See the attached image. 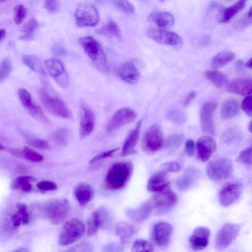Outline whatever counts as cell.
I'll return each mask as SVG.
<instances>
[{"mask_svg":"<svg viewBox=\"0 0 252 252\" xmlns=\"http://www.w3.org/2000/svg\"><path fill=\"white\" fill-rule=\"evenodd\" d=\"M133 169V164L129 161H119L113 164L107 172L104 188L109 190L121 189L130 178Z\"/></svg>","mask_w":252,"mask_h":252,"instance_id":"obj_1","label":"cell"},{"mask_svg":"<svg viewBox=\"0 0 252 252\" xmlns=\"http://www.w3.org/2000/svg\"><path fill=\"white\" fill-rule=\"evenodd\" d=\"M78 41L97 69L101 72H107L108 68L107 62L100 44L91 36L80 37Z\"/></svg>","mask_w":252,"mask_h":252,"instance_id":"obj_2","label":"cell"},{"mask_svg":"<svg viewBox=\"0 0 252 252\" xmlns=\"http://www.w3.org/2000/svg\"><path fill=\"white\" fill-rule=\"evenodd\" d=\"M70 211L68 200L65 199H51L43 205L44 216L53 224H59L67 218Z\"/></svg>","mask_w":252,"mask_h":252,"instance_id":"obj_3","label":"cell"},{"mask_svg":"<svg viewBox=\"0 0 252 252\" xmlns=\"http://www.w3.org/2000/svg\"><path fill=\"white\" fill-rule=\"evenodd\" d=\"M84 224L79 219L74 218L67 221L63 226L58 238L61 246H66L79 239L84 234Z\"/></svg>","mask_w":252,"mask_h":252,"instance_id":"obj_4","label":"cell"},{"mask_svg":"<svg viewBox=\"0 0 252 252\" xmlns=\"http://www.w3.org/2000/svg\"><path fill=\"white\" fill-rule=\"evenodd\" d=\"M40 101L44 107L53 115L63 119H68L71 113L62 99L44 90L39 91Z\"/></svg>","mask_w":252,"mask_h":252,"instance_id":"obj_5","label":"cell"},{"mask_svg":"<svg viewBox=\"0 0 252 252\" xmlns=\"http://www.w3.org/2000/svg\"><path fill=\"white\" fill-rule=\"evenodd\" d=\"M74 17L77 25L80 27L95 26L99 20L96 7L87 1L81 2L77 6Z\"/></svg>","mask_w":252,"mask_h":252,"instance_id":"obj_6","label":"cell"},{"mask_svg":"<svg viewBox=\"0 0 252 252\" xmlns=\"http://www.w3.org/2000/svg\"><path fill=\"white\" fill-rule=\"evenodd\" d=\"M232 170V163L226 158L214 159L210 161L206 167L208 177L214 181H220L227 178Z\"/></svg>","mask_w":252,"mask_h":252,"instance_id":"obj_7","label":"cell"},{"mask_svg":"<svg viewBox=\"0 0 252 252\" xmlns=\"http://www.w3.org/2000/svg\"><path fill=\"white\" fill-rule=\"evenodd\" d=\"M163 137L160 126H150L145 131L142 140V148L147 152L154 153L160 150L163 145Z\"/></svg>","mask_w":252,"mask_h":252,"instance_id":"obj_8","label":"cell"},{"mask_svg":"<svg viewBox=\"0 0 252 252\" xmlns=\"http://www.w3.org/2000/svg\"><path fill=\"white\" fill-rule=\"evenodd\" d=\"M137 118L136 113L128 107L119 109L113 115L106 126L107 132H112L134 121Z\"/></svg>","mask_w":252,"mask_h":252,"instance_id":"obj_9","label":"cell"},{"mask_svg":"<svg viewBox=\"0 0 252 252\" xmlns=\"http://www.w3.org/2000/svg\"><path fill=\"white\" fill-rule=\"evenodd\" d=\"M240 229L239 224L231 223L224 224L216 235V248L219 250H223L228 247L237 237Z\"/></svg>","mask_w":252,"mask_h":252,"instance_id":"obj_10","label":"cell"},{"mask_svg":"<svg viewBox=\"0 0 252 252\" xmlns=\"http://www.w3.org/2000/svg\"><path fill=\"white\" fill-rule=\"evenodd\" d=\"M146 35L160 44L175 46L182 43V39L177 33L163 29L150 28L147 31Z\"/></svg>","mask_w":252,"mask_h":252,"instance_id":"obj_11","label":"cell"},{"mask_svg":"<svg viewBox=\"0 0 252 252\" xmlns=\"http://www.w3.org/2000/svg\"><path fill=\"white\" fill-rule=\"evenodd\" d=\"M242 189V186L240 183L232 182L226 184L219 192L220 203L223 207L232 205L239 198Z\"/></svg>","mask_w":252,"mask_h":252,"instance_id":"obj_12","label":"cell"},{"mask_svg":"<svg viewBox=\"0 0 252 252\" xmlns=\"http://www.w3.org/2000/svg\"><path fill=\"white\" fill-rule=\"evenodd\" d=\"M178 196L170 188L156 193L150 199L153 208L160 210H168L177 203Z\"/></svg>","mask_w":252,"mask_h":252,"instance_id":"obj_13","label":"cell"},{"mask_svg":"<svg viewBox=\"0 0 252 252\" xmlns=\"http://www.w3.org/2000/svg\"><path fill=\"white\" fill-rule=\"evenodd\" d=\"M217 104L213 101H207L203 104L200 112L199 121L202 130L210 134L215 133L213 113Z\"/></svg>","mask_w":252,"mask_h":252,"instance_id":"obj_14","label":"cell"},{"mask_svg":"<svg viewBox=\"0 0 252 252\" xmlns=\"http://www.w3.org/2000/svg\"><path fill=\"white\" fill-rule=\"evenodd\" d=\"M45 65L49 73L61 86L65 88L68 86L69 78L60 61L56 58L48 59L45 61Z\"/></svg>","mask_w":252,"mask_h":252,"instance_id":"obj_15","label":"cell"},{"mask_svg":"<svg viewBox=\"0 0 252 252\" xmlns=\"http://www.w3.org/2000/svg\"><path fill=\"white\" fill-rule=\"evenodd\" d=\"M95 124V118L93 111L88 106H81L79 123V136L83 139L90 135L94 131Z\"/></svg>","mask_w":252,"mask_h":252,"instance_id":"obj_16","label":"cell"},{"mask_svg":"<svg viewBox=\"0 0 252 252\" xmlns=\"http://www.w3.org/2000/svg\"><path fill=\"white\" fill-rule=\"evenodd\" d=\"M172 231V227L168 223L159 222L156 223L152 232L153 243L160 247L166 246L170 241Z\"/></svg>","mask_w":252,"mask_h":252,"instance_id":"obj_17","label":"cell"},{"mask_svg":"<svg viewBox=\"0 0 252 252\" xmlns=\"http://www.w3.org/2000/svg\"><path fill=\"white\" fill-rule=\"evenodd\" d=\"M210 236L208 228L200 226L195 228L189 238L190 247L194 251L205 249L209 244Z\"/></svg>","mask_w":252,"mask_h":252,"instance_id":"obj_18","label":"cell"},{"mask_svg":"<svg viewBox=\"0 0 252 252\" xmlns=\"http://www.w3.org/2000/svg\"><path fill=\"white\" fill-rule=\"evenodd\" d=\"M108 219V215L104 208L101 207L93 212L87 221V235L91 236L96 234L107 222Z\"/></svg>","mask_w":252,"mask_h":252,"instance_id":"obj_19","label":"cell"},{"mask_svg":"<svg viewBox=\"0 0 252 252\" xmlns=\"http://www.w3.org/2000/svg\"><path fill=\"white\" fill-rule=\"evenodd\" d=\"M217 144L215 139L210 136L200 137L196 142L198 157L202 161H207L215 151Z\"/></svg>","mask_w":252,"mask_h":252,"instance_id":"obj_20","label":"cell"},{"mask_svg":"<svg viewBox=\"0 0 252 252\" xmlns=\"http://www.w3.org/2000/svg\"><path fill=\"white\" fill-rule=\"evenodd\" d=\"M141 124V121H139L135 127L131 129L127 134L122 147L121 153L122 156L130 155L135 152L134 148L139 137Z\"/></svg>","mask_w":252,"mask_h":252,"instance_id":"obj_21","label":"cell"},{"mask_svg":"<svg viewBox=\"0 0 252 252\" xmlns=\"http://www.w3.org/2000/svg\"><path fill=\"white\" fill-rule=\"evenodd\" d=\"M169 188V182L166 173L160 171L155 173L149 178L148 189L153 192L157 193Z\"/></svg>","mask_w":252,"mask_h":252,"instance_id":"obj_22","label":"cell"},{"mask_svg":"<svg viewBox=\"0 0 252 252\" xmlns=\"http://www.w3.org/2000/svg\"><path fill=\"white\" fill-rule=\"evenodd\" d=\"M74 194L80 206L84 207L93 199L94 191L90 184L81 182L75 188Z\"/></svg>","mask_w":252,"mask_h":252,"instance_id":"obj_23","label":"cell"},{"mask_svg":"<svg viewBox=\"0 0 252 252\" xmlns=\"http://www.w3.org/2000/svg\"><path fill=\"white\" fill-rule=\"evenodd\" d=\"M118 74L123 80L131 84L136 83L140 76V73L138 69L131 62L123 64L119 67Z\"/></svg>","mask_w":252,"mask_h":252,"instance_id":"obj_24","label":"cell"},{"mask_svg":"<svg viewBox=\"0 0 252 252\" xmlns=\"http://www.w3.org/2000/svg\"><path fill=\"white\" fill-rule=\"evenodd\" d=\"M153 209L150 201H148L135 209H128L126 213L132 221L140 222L147 219Z\"/></svg>","mask_w":252,"mask_h":252,"instance_id":"obj_25","label":"cell"},{"mask_svg":"<svg viewBox=\"0 0 252 252\" xmlns=\"http://www.w3.org/2000/svg\"><path fill=\"white\" fill-rule=\"evenodd\" d=\"M30 220L28 207L25 203H19L16 205V211L11 216L10 223L13 229L21 225L29 223Z\"/></svg>","mask_w":252,"mask_h":252,"instance_id":"obj_26","label":"cell"},{"mask_svg":"<svg viewBox=\"0 0 252 252\" xmlns=\"http://www.w3.org/2000/svg\"><path fill=\"white\" fill-rule=\"evenodd\" d=\"M228 91L233 94L248 95L252 93L251 79H237L230 82L227 85Z\"/></svg>","mask_w":252,"mask_h":252,"instance_id":"obj_27","label":"cell"},{"mask_svg":"<svg viewBox=\"0 0 252 252\" xmlns=\"http://www.w3.org/2000/svg\"><path fill=\"white\" fill-rule=\"evenodd\" d=\"M149 20L154 23L158 27L162 29H167L171 27L174 23L173 15L167 12L156 11L149 15Z\"/></svg>","mask_w":252,"mask_h":252,"instance_id":"obj_28","label":"cell"},{"mask_svg":"<svg viewBox=\"0 0 252 252\" xmlns=\"http://www.w3.org/2000/svg\"><path fill=\"white\" fill-rule=\"evenodd\" d=\"M198 171L195 168H189L180 176L176 181L178 189L184 190L190 188L195 183L198 177Z\"/></svg>","mask_w":252,"mask_h":252,"instance_id":"obj_29","label":"cell"},{"mask_svg":"<svg viewBox=\"0 0 252 252\" xmlns=\"http://www.w3.org/2000/svg\"><path fill=\"white\" fill-rule=\"evenodd\" d=\"M240 111L238 101L234 98H229L222 104L220 114L223 119H229L237 116Z\"/></svg>","mask_w":252,"mask_h":252,"instance_id":"obj_30","label":"cell"},{"mask_svg":"<svg viewBox=\"0 0 252 252\" xmlns=\"http://www.w3.org/2000/svg\"><path fill=\"white\" fill-rule=\"evenodd\" d=\"M246 4V1L239 0L233 5L223 9L219 19L220 23H226L230 21L236 14L242 10Z\"/></svg>","mask_w":252,"mask_h":252,"instance_id":"obj_31","label":"cell"},{"mask_svg":"<svg viewBox=\"0 0 252 252\" xmlns=\"http://www.w3.org/2000/svg\"><path fill=\"white\" fill-rule=\"evenodd\" d=\"M235 57V54L231 51H221L213 58L211 65L215 69L221 67L233 61Z\"/></svg>","mask_w":252,"mask_h":252,"instance_id":"obj_32","label":"cell"},{"mask_svg":"<svg viewBox=\"0 0 252 252\" xmlns=\"http://www.w3.org/2000/svg\"><path fill=\"white\" fill-rule=\"evenodd\" d=\"M134 229V226L129 222L121 221L117 224L116 234L120 238L123 245L132 235Z\"/></svg>","mask_w":252,"mask_h":252,"instance_id":"obj_33","label":"cell"},{"mask_svg":"<svg viewBox=\"0 0 252 252\" xmlns=\"http://www.w3.org/2000/svg\"><path fill=\"white\" fill-rule=\"evenodd\" d=\"M35 181V179L32 176H22L18 177L12 184V188L14 189H18L24 192H29L32 189L31 182Z\"/></svg>","mask_w":252,"mask_h":252,"instance_id":"obj_34","label":"cell"},{"mask_svg":"<svg viewBox=\"0 0 252 252\" xmlns=\"http://www.w3.org/2000/svg\"><path fill=\"white\" fill-rule=\"evenodd\" d=\"M24 63L34 72L44 74L43 65L40 60L35 56L32 55H24L22 57Z\"/></svg>","mask_w":252,"mask_h":252,"instance_id":"obj_35","label":"cell"},{"mask_svg":"<svg viewBox=\"0 0 252 252\" xmlns=\"http://www.w3.org/2000/svg\"><path fill=\"white\" fill-rule=\"evenodd\" d=\"M96 33L110 37H120V30L117 24L113 21H109L100 28L97 29Z\"/></svg>","mask_w":252,"mask_h":252,"instance_id":"obj_36","label":"cell"},{"mask_svg":"<svg viewBox=\"0 0 252 252\" xmlns=\"http://www.w3.org/2000/svg\"><path fill=\"white\" fill-rule=\"evenodd\" d=\"M205 77L217 88H221L227 81L226 75L217 70H210L205 72Z\"/></svg>","mask_w":252,"mask_h":252,"instance_id":"obj_37","label":"cell"},{"mask_svg":"<svg viewBox=\"0 0 252 252\" xmlns=\"http://www.w3.org/2000/svg\"><path fill=\"white\" fill-rule=\"evenodd\" d=\"M38 22L36 19L32 18L22 27L21 31L23 35L19 37L21 40H27L31 37L32 33L38 27Z\"/></svg>","mask_w":252,"mask_h":252,"instance_id":"obj_38","label":"cell"},{"mask_svg":"<svg viewBox=\"0 0 252 252\" xmlns=\"http://www.w3.org/2000/svg\"><path fill=\"white\" fill-rule=\"evenodd\" d=\"M153 245L147 240L139 239L136 240L131 247V252H154Z\"/></svg>","mask_w":252,"mask_h":252,"instance_id":"obj_39","label":"cell"},{"mask_svg":"<svg viewBox=\"0 0 252 252\" xmlns=\"http://www.w3.org/2000/svg\"><path fill=\"white\" fill-rule=\"evenodd\" d=\"M22 158L32 162H40L43 160V157L42 156L32 148L25 147L21 149V157Z\"/></svg>","mask_w":252,"mask_h":252,"instance_id":"obj_40","label":"cell"},{"mask_svg":"<svg viewBox=\"0 0 252 252\" xmlns=\"http://www.w3.org/2000/svg\"><path fill=\"white\" fill-rule=\"evenodd\" d=\"M12 68L11 60L4 58L0 63V83L5 80L10 74Z\"/></svg>","mask_w":252,"mask_h":252,"instance_id":"obj_41","label":"cell"},{"mask_svg":"<svg viewBox=\"0 0 252 252\" xmlns=\"http://www.w3.org/2000/svg\"><path fill=\"white\" fill-rule=\"evenodd\" d=\"M167 117L170 121L177 125H182L187 120L186 114L179 110L170 111L168 113Z\"/></svg>","mask_w":252,"mask_h":252,"instance_id":"obj_42","label":"cell"},{"mask_svg":"<svg viewBox=\"0 0 252 252\" xmlns=\"http://www.w3.org/2000/svg\"><path fill=\"white\" fill-rule=\"evenodd\" d=\"M68 131L65 128H60L55 131L53 134V139L58 144L64 146L68 141Z\"/></svg>","mask_w":252,"mask_h":252,"instance_id":"obj_43","label":"cell"},{"mask_svg":"<svg viewBox=\"0 0 252 252\" xmlns=\"http://www.w3.org/2000/svg\"><path fill=\"white\" fill-rule=\"evenodd\" d=\"M241 136L240 131L235 128H231L224 133L222 137L224 142L232 143L239 140Z\"/></svg>","mask_w":252,"mask_h":252,"instance_id":"obj_44","label":"cell"},{"mask_svg":"<svg viewBox=\"0 0 252 252\" xmlns=\"http://www.w3.org/2000/svg\"><path fill=\"white\" fill-rule=\"evenodd\" d=\"M27 13V9L23 5L19 4L17 5L14 8V23L18 25L22 23L26 17Z\"/></svg>","mask_w":252,"mask_h":252,"instance_id":"obj_45","label":"cell"},{"mask_svg":"<svg viewBox=\"0 0 252 252\" xmlns=\"http://www.w3.org/2000/svg\"><path fill=\"white\" fill-rule=\"evenodd\" d=\"M183 140V136L181 134H173L170 135L166 143V147L170 150L177 149L179 147Z\"/></svg>","mask_w":252,"mask_h":252,"instance_id":"obj_46","label":"cell"},{"mask_svg":"<svg viewBox=\"0 0 252 252\" xmlns=\"http://www.w3.org/2000/svg\"><path fill=\"white\" fill-rule=\"evenodd\" d=\"M18 95L22 104L27 110L33 103L30 94L25 89H20L18 91Z\"/></svg>","mask_w":252,"mask_h":252,"instance_id":"obj_47","label":"cell"},{"mask_svg":"<svg viewBox=\"0 0 252 252\" xmlns=\"http://www.w3.org/2000/svg\"><path fill=\"white\" fill-rule=\"evenodd\" d=\"M114 4L120 10L126 14H132L135 10L134 6L127 0H115Z\"/></svg>","mask_w":252,"mask_h":252,"instance_id":"obj_48","label":"cell"},{"mask_svg":"<svg viewBox=\"0 0 252 252\" xmlns=\"http://www.w3.org/2000/svg\"><path fill=\"white\" fill-rule=\"evenodd\" d=\"M28 144L32 147L40 150H47L49 149L50 146L48 143L41 139H32L28 142Z\"/></svg>","mask_w":252,"mask_h":252,"instance_id":"obj_49","label":"cell"},{"mask_svg":"<svg viewBox=\"0 0 252 252\" xmlns=\"http://www.w3.org/2000/svg\"><path fill=\"white\" fill-rule=\"evenodd\" d=\"M37 188L41 191H47L55 190L58 189L56 184L50 181H42L36 185Z\"/></svg>","mask_w":252,"mask_h":252,"instance_id":"obj_50","label":"cell"},{"mask_svg":"<svg viewBox=\"0 0 252 252\" xmlns=\"http://www.w3.org/2000/svg\"><path fill=\"white\" fill-rule=\"evenodd\" d=\"M252 147L247 148L242 151L239 156V160L245 164L248 165L252 164Z\"/></svg>","mask_w":252,"mask_h":252,"instance_id":"obj_51","label":"cell"},{"mask_svg":"<svg viewBox=\"0 0 252 252\" xmlns=\"http://www.w3.org/2000/svg\"><path fill=\"white\" fill-rule=\"evenodd\" d=\"M180 169V165L175 161H169L161 165V171L165 172H178Z\"/></svg>","mask_w":252,"mask_h":252,"instance_id":"obj_52","label":"cell"},{"mask_svg":"<svg viewBox=\"0 0 252 252\" xmlns=\"http://www.w3.org/2000/svg\"><path fill=\"white\" fill-rule=\"evenodd\" d=\"M119 150V148H115L113 149L103 152L94 157L89 161L90 163H93L96 161L106 158L111 157L113 154Z\"/></svg>","mask_w":252,"mask_h":252,"instance_id":"obj_53","label":"cell"},{"mask_svg":"<svg viewBox=\"0 0 252 252\" xmlns=\"http://www.w3.org/2000/svg\"><path fill=\"white\" fill-rule=\"evenodd\" d=\"M43 6L51 12H56L59 10L60 3L58 0H47L44 1Z\"/></svg>","mask_w":252,"mask_h":252,"instance_id":"obj_54","label":"cell"},{"mask_svg":"<svg viewBox=\"0 0 252 252\" xmlns=\"http://www.w3.org/2000/svg\"><path fill=\"white\" fill-rule=\"evenodd\" d=\"M244 112L249 117L252 116V96H247L243 100L241 104Z\"/></svg>","mask_w":252,"mask_h":252,"instance_id":"obj_55","label":"cell"},{"mask_svg":"<svg viewBox=\"0 0 252 252\" xmlns=\"http://www.w3.org/2000/svg\"><path fill=\"white\" fill-rule=\"evenodd\" d=\"M194 143L193 140L188 139L185 143V151L189 156H192L194 151Z\"/></svg>","mask_w":252,"mask_h":252,"instance_id":"obj_56","label":"cell"},{"mask_svg":"<svg viewBox=\"0 0 252 252\" xmlns=\"http://www.w3.org/2000/svg\"><path fill=\"white\" fill-rule=\"evenodd\" d=\"M196 95V92L194 91H192L191 92H190L184 100V106H187L188 105H189L191 103V102L194 99Z\"/></svg>","mask_w":252,"mask_h":252,"instance_id":"obj_57","label":"cell"},{"mask_svg":"<svg viewBox=\"0 0 252 252\" xmlns=\"http://www.w3.org/2000/svg\"><path fill=\"white\" fill-rule=\"evenodd\" d=\"M52 52L56 55H63L65 54V48L61 45H56L52 48Z\"/></svg>","mask_w":252,"mask_h":252,"instance_id":"obj_58","label":"cell"},{"mask_svg":"<svg viewBox=\"0 0 252 252\" xmlns=\"http://www.w3.org/2000/svg\"><path fill=\"white\" fill-rule=\"evenodd\" d=\"M12 252H30V251L28 249L26 248H20L15 250Z\"/></svg>","mask_w":252,"mask_h":252,"instance_id":"obj_59","label":"cell"},{"mask_svg":"<svg viewBox=\"0 0 252 252\" xmlns=\"http://www.w3.org/2000/svg\"><path fill=\"white\" fill-rule=\"evenodd\" d=\"M6 35V31L4 29H0V41L2 40Z\"/></svg>","mask_w":252,"mask_h":252,"instance_id":"obj_60","label":"cell"},{"mask_svg":"<svg viewBox=\"0 0 252 252\" xmlns=\"http://www.w3.org/2000/svg\"><path fill=\"white\" fill-rule=\"evenodd\" d=\"M245 66L250 68H252V59H250L245 64Z\"/></svg>","mask_w":252,"mask_h":252,"instance_id":"obj_61","label":"cell"},{"mask_svg":"<svg viewBox=\"0 0 252 252\" xmlns=\"http://www.w3.org/2000/svg\"><path fill=\"white\" fill-rule=\"evenodd\" d=\"M248 129L250 132H252V122H251L248 126Z\"/></svg>","mask_w":252,"mask_h":252,"instance_id":"obj_62","label":"cell"},{"mask_svg":"<svg viewBox=\"0 0 252 252\" xmlns=\"http://www.w3.org/2000/svg\"><path fill=\"white\" fill-rule=\"evenodd\" d=\"M5 147L0 144V151L5 150Z\"/></svg>","mask_w":252,"mask_h":252,"instance_id":"obj_63","label":"cell"}]
</instances>
